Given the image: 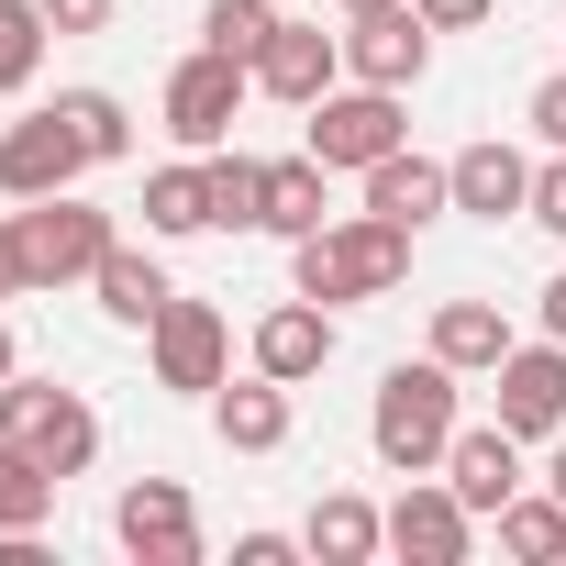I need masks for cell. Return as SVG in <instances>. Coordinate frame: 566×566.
<instances>
[{
  "instance_id": "38",
  "label": "cell",
  "mask_w": 566,
  "mask_h": 566,
  "mask_svg": "<svg viewBox=\"0 0 566 566\" xmlns=\"http://www.w3.org/2000/svg\"><path fill=\"white\" fill-rule=\"evenodd\" d=\"M334 12H389V0H334Z\"/></svg>"
},
{
  "instance_id": "37",
  "label": "cell",
  "mask_w": 566,
  "mask_h": 566,
  "mask_svg": "<svg viewBox=\"0 0 566 566\" xmlns=\"http://www.w3.org/2000/svg\"><path fill=\"white\" fill-rule=\"evenodd\" d=\"M12 367H23V356H12V323H0V378H12Z\"/></svg>"
},
{
  "instance_id": "32",
  "label": "cell",
  "mask_w": 566,
  "mask_h": 566,
  "mask_svg": "<svg viewBox=\"0 0 566 566\" xmlns=\"http://www.w3.org/2000/svg\"><path fill=\"white\" fill-rule=\"evenodd\" d=\"M34 266H23V222H0V301H23Z\"/></svg>"
},
{
  "instance_id": "19",
  "label": "cell",
  "mask_w": 566,
  "mask_h": 566,
  "mask_svg": "<svg viewBox=\"0 0 566 566\" xmlns=\"http://www.w3.org/2000/svg\"><path fill=\"white\" fill-rule=\"evenodd\" d=\"M301 555H323V566H367V555H389V511L356 500V489H323L312 522H301Z\"/></svg>"
},
{
  "instance_id": "22",
  "label": "cell",
  "mask_w": 566,
  "mask_h": 566,
  "mask_svg": "<svg viewBox=\"0 0 566 566\" xmlns=\"http://www.w3.org/2000/svg\"><path fill=\"white\" fill-rule=\"evenodd\" d=\"M433 356H444L455 378L500 367V356H511V323H500V301H444V312H433Z\"/></svg>"
},
{
  "instance_id": "9",
  "label": "cell",
  "mask_w": 566,
  "mask_h": 566,
  "mask_svg": "<svg viewBox=\"0 0 566 566\" xmlns=\"http://www.w3.org/2000/svg\"><path fill=\"white\" fill-rule=\"evenodd\" d=\"M112 533H123L134 566H200V511H189L178 478H134V489L112 500Z\"/></svg>"
},
{
  "instance_id": "27",
  "label": "cell",
  "mask_w": 566,
  "mask_h": 566,
  "mask_svg": "<svg viewBox=\"0 0 566 566\" xmlns=\"http://www.w3.org/2000/svg\"><path fill=\"white\" fill-rule=\"evenodd\" d=\"M211 211H222V233H255V222H266V167L211 145Z\"/></svg>"
},
{
  "instance_id": "34",
  "label": "cell",
  "mask_w": 566,
  "mask_h": 566,
  "mask_svg": "<svg viewBox=\"0 0 566 566\" xmlns=\"http://www.w3.org/2000/svg\"><path fill=\"white\" fill-rule=\"evenodd\" d=\"M290 555H301L290 533H233V566H290Z\"/></svg>"
},
{
  "instance_id": "11",
  "label": "cell",
  "mask_w": 566,
  "mask_h": 566,
  "mask_svg": "<svg viewBox=\"0 0 566 566\" xmlns=\"http://www.w3.org/2000/svg\"><path fill=\"white\" fill-rule=\"evenodd\" d=\"M489 389H500V422L522 433V444H555L566 433V345L544 334V345H511L500 367H489Z\"/></svg>"
},
{
  "instance_id": "13",
  "label": "cell",
  "mask_w": 566,
  "mask_h": 566,
  "mask_svg": "<svg viewBox=\"0 0 566 566\" xmlns=\"http://www.w3.org/2000/svg\"><path fill=\"white\" fill-rule=\"evenodd\" d=\"M444 489H455L478 522H500V500H522V433H511V422H455Z\"/></svg>"
},
{
  "instance_id": "36",
  "label": "cell",
  "mask_w": 566,
  "mask_h": 566,
  "mask_svg": "<svg viewBox=\"0 0 566 566\" xmlns=\"http://www.w3.org/2000/svg\"><path fill=\"white\" fill-rule=\"evenodd\" d=\"M544 489H555V500H566V433H555V455H544Z\"/></svg>"
},
{
  "instance_id": "5",
  "label": "cell",
  "mask_w": 566,
  "mask_h": 566,
  "mask_svg": "<svg viewBox=\"0 0 566 566\" xmlns=\"http://www.w3.org/2000/svg\"><path fill=\"white\" fill-rule=\"evenodd\" d=\"M400 101H411V90H367V78H356V90H323V101H312V156L367 178L378 156L411 145V112H400Z\"/></svg>"
},
{
  "instance_id": "24",
  "label": "cell",
  "mask_w": 566,
  "mask_h": 566,
  "mask_svg": "<svg viewBox=\"0 0 566 566\" xmlns=\"http://www.w3.org/2000/svg\"><path fill=\"white\" fill-rule=\"evenodd\" d=\"M500 555H522V566H566V500L544 489H522V500H500Z\"/></svg>"
},
{
  "instance_id": "4",
  "label": "cell",
  "mask_w": 566,
  "mask_h": 566,
  "mask_svg": "<svg viewBox=\"0 0 566 566\" xmlns=\"http://www.w3.org/2000/svg\"><path fill=\"white\" fill-rule=\"evenodd\" d=\"M12 222H23V266H34V290H67V277H101V255L123 244V233H112V211H90L78 189H45V200H23Z\"/></svg>"
},
{
  "instance_id": "31",
  "label": "cell",
  "mask_w": 566,
  "mask_h": 566,
  "mask_svg": "<svg viewBox=\"0 0 566 566\" xmlns=\"http://www.w3.org/2000/svg\"><path fill=\"white\" fill-rule=\"evenodd\" d=\"M411 12H422V23H433V34H478V23H489V12H500V0H411Z\"/></svg>"
},
{
  "instance_id": "15",
  "label": "cell",
  "mask_w": 566,
  "mask_h": 566,
  "mask_svg": "<svg viewBox=\"0 0 566 566\" xmlns=\"http://www.w3.org/2000/svg\"><path fill=\"white\" fill-rule=\"evenodd\" d=\"M78 167H90V145L67 134V112H34V123H12V134H0V189H12V200L78 189Z\"/></svg>"
},
{
  "instance_id": "10",
  "label": "cell",
  "mask_w": 566,
  "mask_h": 566,
  "mask_svg": "<svg viewBox=\"0 0 566 566\" xmlns=\"http://www.w3.org/2000/svg\"><path fill=\"white\" fill-rule=\"evenodd\" d=\"M467 544H478V511L444 489V467L389 500V555H400V566H467Z\"/></svg>"
},
{
  "instance_id": "20",
  "label": "cell",
  "mask_w": 566,
  "mask_h": 566,
  "mask_svg": "<svg viewBox=\"0 0 566 566\" xmlns=\"http://www.w3.org/2000/svg\"><path fill=\"white\" fill-rule=\"evenodd\" d=\"M145 233H222V211H211V156H178V167H156L145 178Z\"/></svg>"
},
{
  "instance_id": "6",
  "label": "cell",
  "mask_w": 566,
  "mask_h": 566,
  "mask_svg": "<svg viewBox=\"0 0 566 566\" xmlns=\"http://www.w3.org/2000/svg\"><path fill=\"white\" fill-rule=\"evenodd\" d=\"M244 90H255V67H244V56H222V45H200V56H178V67H167V134H178L189 156H211V145L233 134V112H244Z\"/></svg>"
},
{
  "instance_id": "8",
  "label": "cell",
  "mask_w": 566,
  "mask_h": 566,
  "mask_svg": "<svg viewBox=\"0 0 566 566\" xmlns=\"http://www.w3.org/2000/svg\"><path fill=\"white\" fill-rule=\"evenodd\" d=\"M422 67H433V23L411 12V0H389V12H345V78L422 90Z\"/></svg>"
},
{
  "instance_id": "14",
  "label": "cell",
  "mask_w": 566,
  "mask_h": 566,
  "mask_svg": "<svg viewBox=\"0 0 566 566\" xmlns=\"http://www.w3.org/2000/svg\"><path fill=\"white\" fill-rule=\"evenodd\" d=\"M444 178H455V211L467 222H522L533 211V156L500 145V134H478L467 156H444Z\"/></svg>"
},
{
  "instance_id": "21",
  "label": "cell",
  "mask_w": 566,
  "mask_h": 566,
  "mask_svg": "<svg viewBox=\"0 0 566 566\" xmlns=\"http://www.w3.org/2000/svg\"><path fill=\"white\" fill-rule=\"evenodd\" d=\"M90 290H101V312H112V323H134V334H145V323H156V312L178 301V290H167V266H156L145 244H112Z\"/></svg>"
},
{
  "instance_id": "25",
  "label": "cell",
  "mask_w": 566,
  "mask_h": 566,
  "mask_svg": "<svg viewBox=\"0 0 566 566\" xmlns=\"http://www.w3.org/2000/svg\"><path fill=\"white\" fill-rule=\"evenodd\" d=\"M56 112H67V134L90 145V167H123V156H134V112H123L112 90H56Z\"/></svg>"
},
{
  "instance_id": "30",
  "label": "cell",
  "mask_w": 566,
  "mask_h": 566,
  "mask_svg": "<svg viewBox=\"0 0 566 566\" xmlns=\"http://www.w3.org/2000/svg\"><path fill=\"white\" fill-rule=\"evenodd\" d=\"M522 123H533V134H544L555 156H566V67H555V78H544V90L522 101Z\"/></svg>"
},
{
  "instance_id": "35",
  "label": "cell",
  "mask_w": 566,
  "mask_h": 566,
  "mask_svg": "<svg viewBox=\"0 0 566 566\" xmlns=\"http://www.w3.org/2000/svg\"><path fill=\"white\" fill-rule=\"evenodd\" d=\"M544 334H555V345H566V266H555V277H544Z\"/></svg>"
},
{
  "instance_id": "16",
  "label": "cell",
  "mask_w": 566,
  "mask_h": 566,
  "mask_svg": "<svg viewBox=\"0 0 566 566\" xmlns=\"http://www.w3.org/2000/svg\"><path fill=\"white\" fill-rule=\"evenodd\" d=\"M255 367H266V378H290V389L323 378V367H334V301H301V290H290V301L255 323Z\"/></svg>"
},
{
  "instance_id": "29",
  "label": "cell",
  "mask_w": 566,
  "mask_h": 566,
  "mask_svg": "<svg viewBox=\"0 0 566 566\" xmlns=\"http://www.w3.org/2000/svg\"><path fill=\"white\" fill-rule=\"evenodd\" d=\"M522 222H544V233L566 244V156H555V145H544V167H533V211H522Z\"/></svg>"
},
{
  "instance_id": "17",
  "label": "cell",
  "mask_w": 566,
  "mask_h": 566,
  "mask_svg": "<svg viewBox=\"0 0 566 566\" xmlns=\"http://www.w3.org/2000/svg\"><path fill=\"white\" fill-rule=\"evenodd\" d=\"M290 422H301V411H290V378H266V367H255L244 389H233V378L211 389V433H222L233 455H277V444H290Z\"/></svg>"
},
{
  "instance_id": "23",
  "label": "cell",
  "mask_w": 566,
  "mask_h": 566,
  "mask_svg": "<svg viewBox=\"0 0 566 566\" xmlns=\"http://www.w3.org/2000/svg\"><path fill=\"white\" fill-rule=\"evenodd\" d=\"M323 178H334V167H323L312 145H301V156H277V167H266V222H255V233H290V244L323 233Z\"/></svg>"
},
{
  "instance_id": "3",
  "label": "cell",
  "mask_w": 566,
  "mask_h": 566,
  "mask_svg": "<svg viewBox=\"0 0 566 566\" xmlns=\"http://www.w3.org/2000/svg\"><path fill=\"white\" fill-rule=\"evenodd\" d=\"M0 433L12 444H34L56 478H90V455H101V411L78 400V389H56V378H0Z\"/></svg>"
},
{
  "instance_id": "2",
  "label": "cell",
  "mask_w": 566,
  "mask_h": 566,
  "mask_svg": "<svg viewBox=\"0 0 566 566\" xmlns=\"http://www.w3.org/2000/svg\"><path fill=\"white\" fill-rule=\"evenodd\" d=\"M367 444H378V467L433 478L444 444H455V367H444V356L389 367V378H378V411H367Z\"/></svg>"
},
{
  "instance_id": "28",
  "label": "cell",
  "mask_w": 566,
  "mask_h": 566,
  "mask_svg": "<svg viewBox=\"0 0 566 566\" xmlns=\"http://www.w3.org/2000/svg\"><path fill=\"white\" fill-rule=\"evenodd\" d=\"M266 34H277V0H211V12H200V45H222V56H244V67H255Z\"/></svg>"
},
{
  "instance_id": "1",
  "label": "cell",
  "mask_w": 566,
  "mask_h": 566,
  "mask_svg": "<svg viewBox=\"0 0 566 566\" xmlns=\"http://www.w3.org/2000/svg\"><path fill=\"white\" fill-rule=\"evenodd\" d=\"M400 277H411V233L378 222V211L323 222V233L290 244V290H301V301H389Z\"/></svg>"
},
{
  "instance_id": "33",
  "label": "cell",
  "mask_w": 566,
  "mask_h": 566,
  "mask_svg": "<svg viewBox=\"0 0 566 566\" xmlns=\"http://www.w3.org/2000/svg\"><path fill=\"white\" fill-rule=\"evenodd\" d=\"M45 23H56V34H101V23H112V0H45Z\"/></svg>"
},
{
  "instance_id": "18",
  "label": "cell",
  "mask_w": 566,
  "mask_h": 566,
  "mask_svg": "<svg viewBox=\"0 0 566 566\" xmlns=\"http://www.w3.org/2000/svg\"><path fill=\"white\" fill-rule=\"evenodd\" d=\"M367 211H378V222H400V233H422L433 211H455V178H444L433 156H411V145H400V156H378V167H367Z\"/></svg>"
},
{
  "instance_id": "7",
  "label": "cell",
  "mask_w": 566,
  "mask_h": 566,
  "mask_svg": "<svg viewBox=\"0 0 566 566\" xmlns=\"http://www.w3.org/2000/svg\"><path fill=\"white\" fill-rule=\"evenodd\" d=\"M145 356H156V389L211 400V389L233 378V323H222L211 301H167V312L145 323Z\"/></svg>"
},
{
  "instance_id": "12",
  "label": "cell",
  "mask_w": 566,
  "mask_h": 566,
  "mask_svg": "<svg viewBox=\"0 0 566 566\" xmlns=\"http://www.w3.org/2000/svg\"><path fill=\"white\" fill-rule=\"evenodd\" d=\"M334 78H345V34H323V23H290V12H277V34L255 45V90H266V101H290V112H312Z\"/></svg>"
},
{
  "instance_id": "26",
  "label": "cell",
  "mask_w": 566,
  "mask_h": 566,
  "mask_svg": "<svg viewBox=\"0 0 566 566\" xmlns=\"http://www.w3.org/2000/svg\"><path fill=\"white\" fill-rule=\"evenodd\" d=\"M45 0H0V101H23L34 90V67H45Z\"/></svg>"
}]
</instances>
